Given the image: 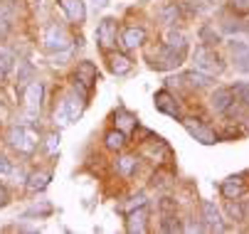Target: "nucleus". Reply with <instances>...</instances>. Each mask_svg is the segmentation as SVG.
<instances>
[{
  "instance_id": "nucleus-6",
  "label": "nucleus",
  "mask_w": 249,
  "mask_h": 234,
  "mask_svg": "<svg viewBox=\"0 0 249 234\" xmlns=\"http://www.w3.org/2000/svg\"><path fill=\"white\" fill-rule=\"evenodd\" d=\"M96 77H99V72H96V67L91 64V62H82L79 64V69H77V94L84 99H89V94H91V89H94V84H96Z\"/></svg>"
},
{
  "instance_id": "nucleus-21",
  "label": "nucleus",
  "mask_w": 249,
  "mask_h": 234,
  "mask_svg": "<svg viewBox=\"0 0 249 234\" xmlns=\"http://www.w3.org/2000/svg\"><path fill=\"white\" fill-rule=\"evenodd\" d=\"M158 17H160V22H163V25L175 27V22L180 20V8H178L175 3H165V5L158 10Z\"/></svg>"
},
{
  "instance_id": "nucleus-33",
  "label": "nucleus",
  "mask_w": 249,
  "mask_h": 234,
  "mask_svg": "<svg viewBox=\"0 0 249 234\" xmlns=\"http://www.w3.org/2000/svg\"><path fill=\"white\" fill-rule=\"evenodd\" d=\"M45 146H47V150H50L52 155H57V153H59V136H57V133H50L47 141H45Z\"/></svg>"
},
{
  "instance_id": "nucleus-29",
  "label": "nucleus",
  "mask_w": 249,
  "mask_h": 234,
  "mask_svg": "<svg viewBox=\"0 0 249 234\" xmlns=\"http://www.w3.org/2000/svg\"><path fill=\"white\" fill-rule=\"evenodd\" d=\"M138 207H146V195H133L131 202H128V205H121L119 210H121V212H133V210H138Z\"/></svg>"
},
{
  "instance_id": "nucleus-1",
  "label": "nucleus",
  "mask_w": 249,
  "mask_h": 234,
  "mask_svg": "<svg viewBox=\"0 0 249 234\" xmlns=\"http://www.w3.org/2000/svg\"><path fill=\"white\" fill-rule=\"evenodd\" d=\"M8 143L18 150V153H25V155H30L35 148H37V143H40V133L35 131L32 126H20V123H15V126H10L8 128Z\"/></svg>"
},
{
  "instance_id": "nucleus-26",
  "label": "nucleus",
  "mask_w": 249,
  "mask_h": 234,
  "mask_svg": "<svg viewBox=\"0 0 249 234\" xmlns=\"http://www.w3.org/2000/svg\"><path fill=\"white\" fill-rule=\"evenodd\" d=\"M136 158L133 155H124V158H119V163H116V168H119V173L121 175H131L133 173V168H136Z\"/></svg>"
},
{
  "instance_id": "nucleus-35",
  "label": "nucleus",
  "mask_w": 249,
  "mask_h": 234,
  "mask_svg": "<svg viewBox=\"0 0 249 234\" xmlns=\"http://www.w3.org/2000/svg\"><path fill=\"white\" fill-rule=\"evenodd\" d=\"M230 3H232V8H234L237 13H242V15L249 13V0H230Z\"/></svg>"
},
{
  "instance_id": "nucleus-7",
  "label": "nucleus",
  "mask_w": 249,
  "mask_h": 234,
  "mask_svg": "<svg viewBox=\"0 0 249 234\" xmlns=\"http://www.w3.org/2000/svg\"><path fill=\"white\" fill-rule=\"evenodd\" d=\"M183 126H185V131L190 133V136L197 141V143H202V146H215L217 141H220V136L212 128H207L205 123H200V121H195V118H183Z\"/></svg>"
},
{
  "instance_id": "nucleus-8",
  "label": "nucleus",
  "mask_w": 249,
  "mask_h": 234,
  "mask_svg": "<svg viewBox=\"0 0 249 234\" xmlns=\"http://www.w3.org/2000/svg\"><path fill=\"white\" fill-rule=\"evenodd\" d=\"M116 35H119V27H116V20L114 17H104L96 27V40H99V47L104 52H109L114 45H116Z\"/></svg>"
},
{
  "instance_id": "nucleus-41",
  "label": "nucleus",
  "mask_w": 249,
  "mask_h": 234,
  "mask_svg": "<svg viewBox=\"0 0 249 234\" xmlns=\"http://www.w3.org/2000/svg\"><path fill=\"white\" fill-rule=\"evenodd\" d=\"M32 3H40V0H32Z\"/></svg>"
},
{
  "instance_id": "nucleus-38",
  "label": "nucleus",
  "mask_w": 249,
  "mask_h": 234,
  "mask_svg": "<svg viewBox=\"0 0 249 234\" xmlns=\"http://www.w3.org/2000/svg\"><path fill=\"white\" fill-rule=\"evenodd\" d=\"M91 3H94L96 8H106V5H109V0H91Z\"/></svg>"
},
{
  "instance_id": "nucleus-9",
  "label": "nucleus",
  "mask_w": 249,
  "mask_h": 234,
  "mask_svg": "<svg viewBox=\"0 0 249 234\" xmlns=\"http://www.w3.org/2000/svg\"><path fill=\"white\" fill-rule=\"evenodd\" d=\"M212 109H215L217 114H230L237 104V94L232 86H220L217 91H212Z\"/></svg>"
},
{
  "instance_id": "nucleus-24",
  "label": "nucleus",
  "mask_w": 249,
  "mask_h": 234,
  "mask_svg": "<svg viewBox=\"0 0 249 234\" xmlns=\"http://www.w3.org/2000/svg\"><path fill=\"white\" fill-rule=\"evenodd\" d=\"M32 79H35V67L30 62H20V67H18V86L25 89Z\"/></svg>"
},
{
  "instance_id": "nucleus-32",
  "label": "nucleus",
  "mask_w": 249,
  "mask_h": 234,
  "mask_svg": "<svg viewBox=\"0 0 249 234\" xmlns=\"http://www.w3.org/2000/svg\"><path fill=\"white\" fill-rule=\"evenodd\" d=\"M13 62H15L13 52H10V50H5V47H0V67H3V69H10Z\"/></svg>"
},
{
  "instance_id": "nucleus-16",
  "label": "nucleus",
  "mask_w": 249,
  "mask_h": 234,
  "mask_svg": "<svg viewBox=\"0 0 249 234\" xmlns=\"http://www.w3.org/2000/svg\"><path fill=\"white\" fill-rule=\"evenodd\" d=\"M146 219H148V212H146V207H138V210L128 212V219H126V232H128V234L146 232Z\"/></svg>"
},
{
  "instance_id": "nucleus-25",
  "label": "nucleus",
  "mask_w": 249,
  "mask_h": 234,
  "mask_svg": "<svg viewBox=\"0 0 249 234\" xmlns=\"http://www.w3.org/2000/svg\"><path fill=\"white\" fill-rule=\"evenodd\" d=\"M165 45L173 47V50H178V52H185V47H188L185 35H183V32H178V30H170V32H168V42H165Z\"/></svg>"
},
{
  "instance_id": "nucleus-30",
  "label": "nucleus",
  "mask_w": 249,
  "mask_h": 234,
  "mask_svg": "<svg viewBox=\"0 0 249 234\" xmlns=\"http://www.w3.org/2000/svg\"><path fill=\"white\" fill-rule=\"evenodd\" d=\"M160 229L163 232H183V224H180V219L178 217H163V222H160Z\"/></svg>"
},
{
  "instance_id": "nucleus-18",
  "label": "nucleus",
  "mask_w": 249,
  "mask_h": 234,
  "mask_svg": "<svg viewBox=\"0 0 249 234\" xmlns=\"http://www.w3.org/2000/svg\"><path fill=\"white\" fill-rule=\"evenodd\" d=\"M109 69H111L116 77H124V74H128V72L133 69V62H131L126 54L114 52V54H109Z\"/></svg>"
},
{
  "instance_id": "nucleus-37",
  "label": "nucleus",
  "mask_w": 249,
  "mask_h": 234,
  "mask_svg": "<svg viewBox=\"0 0 249 234\" xmlns=\"http://www.w3.org/2000/svg\"><path fill=\"white\" fill-rule=\"evenodd\" d=\"M8 202H10V192H8L3 185H0V207H5Z\"/></svg>"
},
{
  "instance_id": "nucleus-19",
  "label": "nucleus",
  "mask_w": 249,
  "mask_h": 234,
  "mask_svg": "<svg viewBox=\"0 0 249 234\" xmlns=\"http://www.w3.org/2000/svg\"><path fill=\"white\" fill-rule=\"evenodd\" d=\"M244 183H242V178H227L222 185H220V192L225 195V200H239L242 195H244Z\"/></svg>"
},
{
  "instance_id": "nucleus-22",
  "label": "nucleus",
  "mask_w": 249,
  "mask_h": 234,
  "mask_svg": "<svg viewBox=\"0 0 249 234\" xmlns=\"http://www.w3.org/2000/svg\"><path fill=\"white\" fill-rule=\"evenodd\" d=\"M104 143L109 150H121L126 146V133L114 128V131H106V136H104Z\"/></svg>"
},
{
  "instance_id": "nucleus-17",
  "label": "nucleus",
  "mask_w": 249,
  "mask_h": 234,
  "mask_svg": "<svg viewBox=\"0 0 249 234\" xmlns=\"http://www.w3.org/2000/svg\"><path fill=\"white\" fill-rule=\"evenodd\" d=\"M190 86H197V89H205V86H212L215 84V74H210V72H202V69H190V72H185V77H183Z\"/></svg>"
},
{
  "instance_id": "nucleus-34",
  "label": "nucleus",
  "mask_w": 249,
  "mask_h": 234,
  "mask_svg": "<svg viewBox=\"0 0 249 234\" xmlns=\"http://www.w3.org/2000/svg\"><path fill=\"white\" fill-rule=\"evenodd\" d=\"M13 173V163L8 155H0V175H10Z\"/></svg>"
},
{
  "instance_id": "nucleus-36",
  "label": "nucleus",
  "mask_w": 249,
  "mask_h": 234,
  "mask_svg": "<svg viewBox=\"0 0 249 234\" xmlns=\"http://www.w3.org/2000/svg\"><path fill=\"white\" fill-rule=\"evenodd\" d=\"M8 32H10V22H8V17L3 13H0V40H3Z\"/></svg>"
},
{
  "instance_id": "nucleus-23",
  "label": "nucleus",
  "mask_w": 249,
  "mask_h": 234,
  "mask_svg": "<svg viewBox=\"0 0 249 234\" xmlns=\"http://www.w3.org/2000/svg\"><path fill=\"white\" fill-rule=\"evenodd\" d=\"M136 116L131 114V111H126V109H119L116 111V128L119 131H124V133H131L133 128H136Z\"/></svg>"
},
{
  "instance_id": "nucleus-28",
  "label": "nucleus",
  "mask_w": 249,
  "mask_h": 234,
  "mask_svg": "<svg viewBox=\"0 0 249 234\" xmlns=\"http://www.w3.org/2000/svg\"><path fill=\"white\" fill-rule=\"evenodd\" d=\"M227 215L234 219V222H242L247 217V210L242 205H234V200H227Z\"/></svg>"
},
{
  "instance_id": "nucleus-20",
  "label": "nucleus",
  "mask_w": 249,
  "mask_h": 234,
  "mask_svg": "<svg viewBox=\"0 0 249 234\" xmlns=\"http://www.w3.org/2000/svg\"><path fill=\"white\" fill-rule=\"evenodd\" d=\"M50 180H52V175L47 170H35V173L27 175V190L30 192H42L50 185Z\"/></svg>"
},
{
  "instance_id": "nucleus-31",
  "label": "nucleus",
  "mask_w": 249,
  "mask_h": 234,
  "mask_svg": "<svg viewBox=\"0 0 249 234\" xmlns=\"http://www.w3.org/2000/svg\"><path fill=\"white\" fill-rule=\"evenodd\" d=\"M200 40H202L205 45H210V47H215V45L220 42V35H217V32H212V30L205 25V27L200 30Z\"/></svg>"
},
{
  "instance_id": "nucleus-14",
  "label": "nucleus",
  "mask_w": 249,
  "mask_h": 234,
  "mask_svg": "<svg viewBox=\"0 0 249 234\" xmlns=\"http://www.w3.org/2000/svg\"><path fill=\"white\" fill-rule=\"evenodd\" d=\"M230 52H232V59H234L237 69L244 72V74H249V47H247L244 42L232 40V42H230Z\"/></svg>"
},
{
  "instance_id": "nucleus-11",
  "label": "nucleus",
  "mask_w": 249,
  "mask_h": 234,
  "mask_svg": "<svg viewBox=\"0 0 249 234\" xmlns=\"http://www.w3.org/2000/svg\"><path fill=\"white\" fill-rule=\"evenodd\" d=\"M22 96H25V106L27 111H40L42 109V99H45V84L37 82V79H32L25 89H22Z\"/></svg>"
},
{
  "instance_id": "nucleus-40",
  "label": "nucleus",
  "mask_w": 249,
  "mask_h": 234,
  "mask_svg": "<svg viewBox=\"0 0 249 234\" xmlns=\"http://www.w3.org/2000/svg\"><path fill=\"white\" fill-rule=\"evenodd\" d=\"M244 210H247V217H249V202H247V205H244Z\"/></svg>"
},
{
  "instance_id": "nucleus-5",
  "label": "nucleus",
  "mask_w": 249,
  "mask_h": 234,
  "mask_svg": "<svg viewBox=\"0 0 249 234\" xmlns=\"http://www.w3.org/2000/svg\"><path fill=\"white\" fill-rule=\"evenodd\" d=\"M42 42H45V50H47V52H67V50H69V35L64 32V27H62L59 22L47 25Z\"/></svg>"
},
{
  "instance_id": "nucleus-39",
  "label": "nucleus",
  "mask_w": 249,
  "mask_h": 234,
  "mask_svg": "<svg viewBox=\"0 0 249 234\" xmlns=\"http://www.w3.org/2000/svg\"><path fill=\"white\" fill-rule=\"evenodd\" d=\"M5 72H8V69H3V67H0V84L5 82Z\"/></svg>"
},
{
  "instance_id": "nucleus-12",
  "label": "nucleus",
  "mask_w": 249,
  "mask_h": 234,
  "mask_svg": "<svg viewBox=\"0 0 249 234\" xmlns=\"http://www.w3.org/2000/svg\"><path fill=\"white\" fill-rule=\"evenodd\" d=\"M200 210H202V222H205L212 232H222V229H225V227H222V212L217 210L215 202H210V200H202Z\"/></svg>"
},
{
  "instance_id": "nucleus-15",
  "label": "nucleus",
  "mask_w": 249,
  "mask_h": 234,
  "mask_svg": "<svg viewBox=\"0 0 249 234\" xmlns=\"http://www.w3.org/2000/svg\"><path fill=\"white\" fill-rule=\"evenodd\" d=\"M124 47L126 50H138L141 45L146 42V30L143 27H138V25H131V27H126L124 30Z\"/></svg>"
},
{
  "instance_id": "nucleus-27",
  "label": "nucleus",
  "mask_w": 249,
  "mask_h": 234,
  "mask_svg": "<svg viewBox=\"0 0 249 234\" xmlns=\"http://www.w3.org/2000/svg\"><path fill=\"white\" fill-rule=\"evenodd\" d=\"M232 89H234V94H237L239 101H242V104L249 109V82H237Z\"/></svg>"
},
{
  "instance_id": "nucleus-4",
  "label": "nucleus",
  "mask_w": 249,
  "mask_h": 234,
  "mask_svg": "<svg viewBox=\"0 0 249 234\" xmlns=\"http://www.w3.org/2000/svg\"><path fill=\"white\" fill-rule=\"evenodd\" d=\"M180 64H183V52H178V50H173V47H168V45L158 47V52H156L153 59H151V67H153V69H158V72L178 69Z\"/></svg>"
},
{
  "instance_id": "nucleus-3",
  "label": "nucleus",
  "mask_w": 249,
  "mask_h": 234,
  "mask_svg": "<svg viewBox=\"0 0 249 234\" xmlns=\"http://www.w3.org/2000/svg\"><path fill=\"white\" fill-rule=\"evenodd\" d=\"M193 57H195V67H197V69H202V72L220 74V72L225 69L222 57L215 52V47H210V45H200V47L195 50Z\"/></svg>"
},
{
  "instance_id": "nucleus-2",
  "label": "nucleus",
  "mask_w": 249,
  "mask_h": 234,
  "mask_svg": "<svg viewBox=\"0 0 249 234\" xmlns=\"http://www.w3.org/2000/svg\"><path fill=\"white\" fill-rule=\"evenodd\" d=\"M82 101H84V99L77 96V94L64 96L62 104H59L57 111H54V123H57V126H69V123L79 121V116H82V111H84V104H82Z\"/></svg>"
},
{
  "instance_id": "nucleus-10",
  "label": "nucleus",
  "mask_w": 249,
  "mask_h": 234,
  "mask_svg": "<svg viewBox=\"0 0 249 234\" xmlns=\"http://www.w3.org/2000/svg\"><path fill=\"white\" fill-rule=\"evenodd\" d=\"M153 104H156V109L160 111V114H165V116H170V118H178V121H183V114H180V106H178V101H175V96L168 91V89H160L158 94H156V99H153Z\"/></svg>"
},
{
  "instance_id": "nucleus-13",
  "label": "nucleus",
  "mask_w": 249,
  "mask_h": 234,
  "mask_svg": "<svg viewBox=\"0 0 249 234\" xmlns=\"http://www.w3.org/2000/svg\"><path fill=\"white\" fill-rule=\"evenodd\" d=\"M57 3L64 10V15L69 17V22H74V25H82L84 22V17H87L84 0H57Z\"/></svg>"
}]
</instances>
